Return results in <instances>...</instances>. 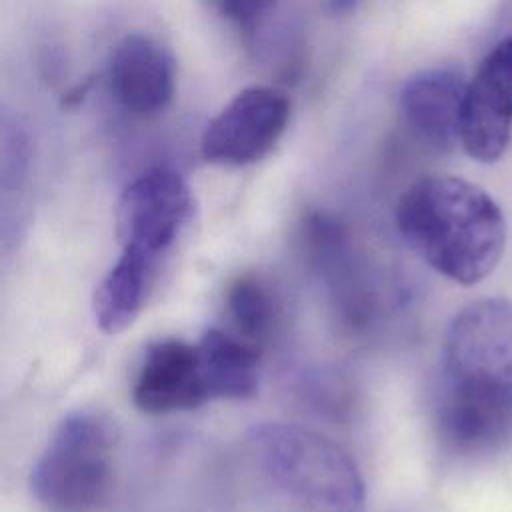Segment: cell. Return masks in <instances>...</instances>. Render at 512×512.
<instances>
[{
	"label": "cell",
	"mask_w": 512,
	"mask_h": 512,
	"mask_svg": "<svg viewBox=\"0 0 512 512\" xmlns=\"http://www.w3.org/2000/svg\"><path fill=\"white\" fill-rule=\"evenodd\" d=\"M192 218V190L172 168L144 170L124 186L116 204L120 256L92 296L94 318L102 332L116 334L136 322L182 244Z\"/></svg>",
	"instance_id": "1"
},
{
	"label": "cell",
	"mask_w": 512,
	"mask_h": 512,
	"mask_svg": "<svg viewBox=\"0 0 512 512\" xmlns=\"http://www.w3.org/2000/svg\"><path fill=\"white\" fill-rule=\"evenodd\" d=\"M248 488L262 512H362L364 480L336 442L296 424H258L240 446Z\"/></svg>",
	"instance_id": "2"
},
{
	"label": "cell",
	"mask_w": 512,
	"mask_h": 512,
	"mask_svg": "<svg viewBox=\"0 0 512 512\" xmlns=\"http://www.w3.org/2000/svg\"><path fill=\"white\" fill-rule=\"evenodd\" d=\"M394 222L404 242L458 284L488 276L506 244L504 214L480 186L458 176H424L398 198Z\"/></svg>",
	"instance_id": "3"
},
{
	"label": "cell",
	"mask_w": 512,
	"mask_h": 512,
	"mask_svg": "<svg viewBox=\"0 0 512 512\" xmlns=\"http://www.w3.org/2000/svg\"><path fill=\"white\" fill-rule=\"evenodd\" d=\"M118 442V426L106 414H68L32 466L34 498L50 512H92L112 488Z\"/></svg>",
	"instance_id": "4"
},
{
	"label": "cell",
	"mask_w": 512,
	"mask_h": 512,
	"mask_svg": "<svg viewBox=\"0 0 512 512\" xmlns=\"http://www.w3.org/2000/svg\"><path fill=\"white\" fill-rule=\"evenodd\" d=\"M438 392L512 416V300H478L452 318Z\"/></svg>",
	"instance_id": "5"
},
{
	"label": "cell",
	"mask_w": 512,
	"mask_h": 512,
	"mask_svg": "<svg viewBox=\"0 0 512 512\" xmlns=\"http://www.w3.org/2000/svg\"><path fill=\"white\" fill-rule=\"evenodd\" d=\"M288 96L272 86L238 92L204 128L200 150L206 162L246 166L264 158L286 130Z\"/></svg>",
	"instance_id": "6"
},
{
	"label": "cell",
	"mask_w": 512,
	"mask_h": 512,
	"mask_svg": "<svg viewBox=\"0 0 512 512\" xmlns=\"http://www.w3.org/2000/svg\"><path fill=\"white\" fill-rule=\"evenodd\" d=\"M512 140V36L498 42L466 86L460 144L478 162H496Z\"/></svg>",
	"instance_id": "7"
},
{
	"label": "cell",
	"mask_w": 512,
	"mask_h": 512,
	"mask_svg": "<svg viewBox=\"0 0 512 512\" xmlns=\"http://www.w3.org/2000/svg\"><path fill=\"white\" fill-rule=\"evenodd\" d=\"M132 402L146 414L194 410L210 402L196 342L180 338L152 342L136 372Z\"/></svg>",
	"instance_id": "8"
},
{
	"label": "cell",
	"mask_w": 512,
	"mask_h": 512,
	"mask_svg": "<svg viewBox=\"0 0 512 512\" xmlns=\"http://www.w3.org/2000/svg\"><path fill=\"white\" fill-rule=\"evenodd\" d=\"M174 58L158 40L128 34L108 62V84L116 102L138 116H150L168 106L174 96Z\"/></svg>",
	"instance_id": "9"
},
{
	"label": "cell",
	"mask_w": 512,
	"mask_h": 512,
	"mask_svg": "<svg viewBox=\"0 0 512 512\" xmlns=\"http://www.w3.org/2000/svg\"><path fill=\"white\" fill-rule=\"evenodd\" d=\"M466 78L454 66L412 74L400 90V112L408 128L428 146L450 150L460 142Z\"/></svg>",
	"instance_id": "10"
},
{
	"label": "cell",
	"mask_w": 512,
	"mask_h": 512,
	"mask_svg": "<svg viewBox=\"0 0 512 512\" xmlns=\"http://www.w3.org/2000/svg\"><path fill=\"white\" fill-rule=\"evenodd\" d=\"M196 346L210 400H244L258 392L260 346L224 328H208Z\"/></svg>",
	"instance_id": "11"
},
{
	"label": "cell",
	"mask_w": 512,
	"mask_h": 512,
	"mask_svg": "<svg viewBox=\"0 0 512 512\" xmlns=\"http://www.w3.org/2000/svg\"><path fill=\"white\" fill-rule=\"evenodd\" d=\"M224 306L234 328L232 332L262 348L272 334L278 316L276 298L266 282L254 274L236 278L226 290Z\"/></svg>",
	"instance_id": "12"
},
{
	"label": "cell",
	"mask_w": 512,
	"mask_h": 512,
	"mask_svg": "<svg viewBox=\"0 0 512 512\" xmlns=\"http://www.w3.org/2000/svg\"><path fill=\"white\" fill-rule=\"evenodd\" d=\"M272 2L274 0H206V4L220 16L240 24L260 18L272 6Z\"/></svg>",
	"instance_id": "13"
},
{
	"label": "cell",
	"mask_w": 512,
	"mask_h": 512,
	"mask_svg": "<svg viewBox=\"0 0 512 512\" xmlns=\"http://www.w3.org/2000/svg\"><path fill=\"white\" fill-rule=\"evenodd\" d=\"M360 0H330V6H332V12L336 14H344V12H350Z\"/></svg>",
	"instance_id": "14"
}]
</instances>
